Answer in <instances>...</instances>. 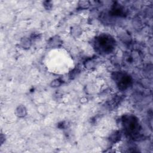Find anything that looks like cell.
<instances>
[{"label":"cell","mask_w":153,"mask_h":153,"mask_svg":"<svg viewBox=\"0 0 153 153\" xmlns=\"http://www.w3.org/2000/svg\"><path fill=\"white\" fill-rule=\"evenodd\" d=\"M114 41L113 38L108 35L100 36L96 39V47L100 52L108 53L114 48Z\"/></svg>","instance_id":"obj_1"},{"label":"cell","mask_w":153,"mask_h":153,"mask_svg":"<svg viewBox=\"0 0 153 153\" xmlns=\"http://www.w3.org/2000/svg\"><path fill=\"white\" fill-rule=\"evenodd\" d=\"M123 126L126 131L130 135H136L139 133V124L133 116L126 117L123 120Z\"/></svg>","instance_id":"obj_2"},{"label":"cell","mask_w":153,"mask_h":153,"mask_svg":"<svg viewBox=\"0 0 153 153\" xmlns=\"http://www.w3.org/2000/svg\"><path fill=\"white\" fill-rule=\"evenodd\" d=\"M120 77H117V82L118 86L120 88L126 89L130 82V79L128 76H126L124 74H118Z\"/></svg>","instance_id":"obj_3"}]
</instances>
